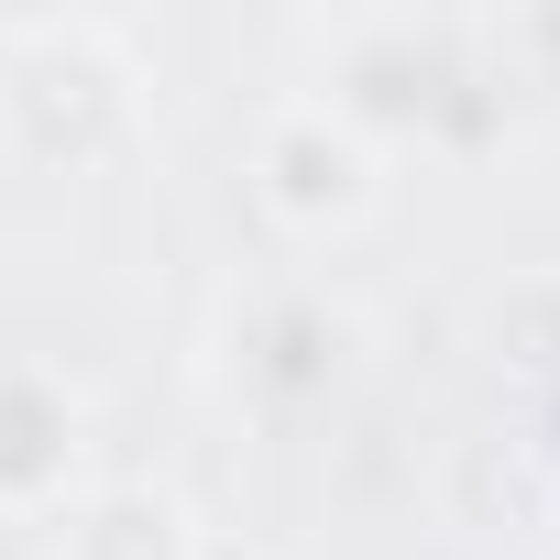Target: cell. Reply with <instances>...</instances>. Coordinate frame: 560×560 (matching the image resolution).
I'll list each match as a JSON object with an SVG mask.
<instances>
[{"label": "cell", "mask_w": 560, "mask_h": 560, "mask_svg": "<svg viewBox=\"0 0 560 560\" xmlns=\"http://www.w3.org/2000/svg\"><path fill=\"white\" fill-rule=\"evenodd\" d=\"M143 100L100 23H0V132L34 165H110Z\"/></svg>", "instance_id": "obj_1"}, {"label": "cell", "mask_w": 560, "mask_h": 560, "mask_svg": "<svg viewBox=\"0 0 560 560\" xmlns=\"http://www.w3.org/2000/svg\"><path fill=\"white\" fill-rule=\"evenodd\" d=\"M253 187H264V209L287 231L319 242V231H352L385 198V165H374V143L330 100H287V110H264V132H253Z\"/></svg>", "instance_id": "obj_2"}, {"label": "cell", "mask_w": 560, "mask_h": 560, "mask_svg": "<svg viewBox=\"0 0 560 560\" xmlns=\"http://www.w3.org/2000/svg\"><path fill=\"white\" fill-rule=\"evenodd\" d=\"M67 472H78V396H67V374L0 352V505L12 516L67 505Z\"/></svg>", "instance_id": "obj_3"}, {"label": "cell", "mask_w": 560, "mask_h": 560, "mask_svg": "<svg viewBox=\"0 0 560 560\" xmlns=\"http://www.w3.org/2000/svg\"><path fill=\"white\" fill-rule=\"evenodd\" d=\"M440 89H451V67H440V45H429L418 23H363V34H341L330 110H341L363 143H374V132L429 121V110H440Z\"/></svg>", "instance_id": "obj_4"}, {"label": "cell", "mask_w": 560, "mask_h": 560, "mask_svg": "<svg viewBox=\"0 0 560 560\" xmlns=\"http://www.w3.org/2000/svg\"><path fill=\"white\" fill-rule=\"evenodd\" d=\"M198 516L165 483H89L56 527V560H198Z\"/></svg>", "instance_id": "obj_5"}, {"label": "cell", "mask_w": 560, "mask_h": 560, "mask_svg": "<svg viewBox=\"0 0 560 560\" xmlns=\"http://www.w3.org/2000/svg\"><path fill=\"white\" fill-rule=\"evenodd\" d=\"M198 560H242V549H198Z\"/></svg>", "instance_id": "obj_6"}]
</instances>
